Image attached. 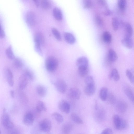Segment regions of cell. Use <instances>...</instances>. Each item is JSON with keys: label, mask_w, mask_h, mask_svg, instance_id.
<instances>
[{"label": "cell", "mask_w": 134, "mask_h": 134, "mask_svg": "<svg viewBox=\"0 0 134 134\" xmlns=\"http://www.w3.org/2000/svg\"><path fill=\"white\" fill-rule=\"evenodd\" d=\"M59 64L57 59L53 56L48 57L45 62L46 68L47 70L50 72L54 71L57 68Z\"/></svg>", "instance_id": "6da1fadb"}, {"label": "cell", "mask_w": 134, "mask_h": 134, "mask_svg": "<svg viewBox=\"0 0 134 134\" xmlns=\"http://www.w3.org/2000/svg\"><path fill=\"white\" fill-rule=\"evenodd\" d=\"M1 121L3 126L7 130H10L14 128V124L11 120L9 115L6 112L5 108H4L3 110Z\"/></svg>", "instance_id": "7a4b0ae2"}, {"label": "cell", "mask_w": 134, "mask_h": 134, "mask_svg": "<svg viewBox=\"0 0 134 134\" xmlns=\"http://www.w3.org/2000/svg\"><path fill=\"white\" fill-rule=\"evenodd\" d=\"M34 41L37 50L41 53V45L44 44V37L42 34L40 32L36 33L34 36Z\"/></svg>", "instance_id": "3957f363"}, {"label": "cell", "mask_w": 134, "mask_h": 134, "mask_svg": "<svg viewBox=\"0 0 134 134\" xmlns=\"http://www.w3.org/2000/svg\"><path fill=\"white\" fill-rule=\"evenodd\" d=\"M39 127L40 129L45 132H48L52 128V124L50 120L45 119L41 120L39 122Z\"/></svg>", "instance_id": "277c9868"}, {"label": "cell", "mask_w": 134, "mask_h": 134, "mask_svg": "<svg viewBox=\"0 0 134 134\" xmlns=\"http://www.w3.org/2000/svg\"><path fill=\"white\" fill-rule=\"evenodd\" d=\"M58 106L59 109L62 112L68 114L70 112V105L66 100L65 99L60 100L58 102Z\"/></svg>", "instance_id": "5b68a950"}, {"label": "cell", "mask_w": 134, "mask_h": 134, "mask_svg": "<svg viewBox=\"0 0 134 134\" xmlns=\"http://www.w3.org/2000/svg\"><path fill=\"white\" fill-rule=\"evenodd\" d=\"M4 73L8 84L10 86H13L14 84L13 76L10 69L7 67L5 68L4 70Z\"/></svg>", "instance_id": "8992f818"}, {"label": "cell", "mask_w": 134, "mask_h": 134, "mask_svg": "<svg viewBox=\"0 0 134 134\" xmlns=\"http://www.w3.org/2000/svg\"><path fill=\"white\" fill-rule=\"evenodd\" d=\"M55 85L57 91L62 93H64L66 92L67 86L65 81L63 80H58L55 83Z\"/></svg>", "instance_id": "52a82bcc"}, {"label": "cell", "mask_w": 134, "mask_h": 134, "mask_svg": "<svg viewBox=\"0 0 134 134\" xmlns=\"http://www.w3.org/2000/svg\"><path fill=\"white\" fill-rule=\"evenodd\" d=\"M80 90L76 87H72L70 88L68 93L69 97L73 99L78 100L81 96Z\"/></svg>", "instance_id": "ba28073f"}, {"label": "cell", "mask_w": 134, "mask_h": 134, "mask_svg": "<svg viewBox=\"0 0 134 134\" xmlns=\"http://www.w3.org/2000/svg\"><path fill=\"white\" fill-rule=\"evenodd\" d=\"M26 23L30 26H33L35 23V16L34 12L32 11L27 12L25 16Z\"/></svg>", "instance_id": "9c48e42d"}, {"label": "cell", "mask_w": 134, "mask_h": 134, "mask_svg": "<svg viewBox=\"0 0 134 134\" xmlns=\"http://www.w3.org/2000/svg\"><path fill=\"white\" fill-rule=\"evenodd\" d=\"M34 118L33 114L31 112L26 113L24 116L23 121L24 124L27 126H30L33 123Z\"/></svg>", "instance_id": "30bf717a"}, {"label": "cell", "mask_w": 134, "mask_h": 134, "mask_svg": "<svg viewBox=\"0 0 134 134\" xmlns=\"http://www.w3.org/2000/svg\"><path fill=\"white\" fill-rule=\"evenodd\" d=\"M127 105L126 103L123 101H120L117 103L116 108V111L119 113L123 114L126 111Z\"/></svg>", "instance_id": "8fae6325"}, {"label": "cell", "mask_w": 134, "mask_h": 134, "mask_svg": "<svg viewBox=\"0 0 134 134\" xmlns=\"http://www.w3.org/2000/svg\"><path fill=\"white\" fill-rule=\"evenodd\" d=\"M29 80L24 74L20 76L19 81V87L20 90L24 89L26 86Z\"/></svg>", "instance_id": "7c38bea8"}, {"label": "cell", "mask_w": 134, "mask_h": 134, "mask_svg": "<svg viewBox=\"0 0 134 134\" xmlns=\"http://www.w3.org/2000/svg\"><path fill=\"white\" fill-rule=\"evenodd\" d=\"M76 64L78 67H88L89 61L86 57L83 56L78 58L76 62Z\"/></svg>", "instance_id": "4fadbf2b"}, {"label": "cell", "mask_w": 134, "mask_h": 134, "mask_svg": "<svg viewBox=\"0 0 134 134\" xmlns=\"http://www.w3.org/2000/svg\"><path fill=\"white\" fill-rule=\"evenodd\" d=\"M95 91V85H86L84 89L85 93L88 96H91L93 95Z\"/></svg>", "instance_id": "5bb4252c"}, {"label": "cell", "mask_w": 134, "mask_h": 134, "mask_svg": "<svg viewBox=\"0 0 134 134\" xmlns=\"http://www.w3.org/2000/svg\"><path fill=\"white\" fill-rule=\"evenodd\" d=\"M121 43L124 46L129 49L131 48L133 46V41L131 37L125 36L122 40Z\"/></svg>", "instance_id": "9a60e30c"}, {"label": "cell", "mask_w": 134, "mask_h": 134, "mask_svg": "<svg viewBox=\"0 0 134 134\" xmlns=\"http://www.w3.org/2000/svg\"><path fill=\"white\" fill-rule=\"evenodd\" d=\"M108 60L109 62L111 63L115 61L118 58L117 55L115 51L110 49L108 51Z\"/></svg>", "instance_id": "2e32d148"}, {"label": "cell", "mask_w": 134, "mask_h": 134, "mask_svg": "<svg viewBox=\"0 0 134 134\" xmlns=\"http://www.w3.org/2000/svg\"><path fill=\"white\" fill-rule=\"evenodd\" d=\"M64 37L66 41L68 43L72 44L76 41V39L74 36L71 33L66 32L64 34Z\"/></svg>", "instance_id": "e0dca14e"}, {"label": "cell", "mask_w": 134, "mask_h": 134, "mask_svg": "<svg viewBox=\"0 0 134 134\" xmlns=\"http://www.w3.org/2000/svg\"><path fill=\"white\" fill-rule=\"evenodd\" d=\"M36 109L37 111L39 113L45 112L47 110L45 104L41 100L38 101L37 102Z\"/></svg>", "instance_id": "ac0fdd59"}, {"label": "cell", "mask_w": 134, "mask_h": 134, "mask_svg": "<svg viewBox=\"0 0 134 134\" xmlns=\"http://www.w3.org/2000/svg\"><path fill=\"white\" fill-rule=\"evenodd\" d=\"M53 14L55 18L57 20L60 21L63 19V14L60 9L57 7L54 8L52 11Z\"/></svg>", "instance_id": "d6986e66"}, {"label": "cell", "mask_w": 134, "mask_h": 134, "mask_svg": "<svg viewBox=\"0 0 134 134\" xmlns=\"http://www.w3.org/2000/svg\"><path fill=\"white\" fill-rule=\"evenodd\" d=\"M124 92L130 100L134 103V93L130 87H126L124 89Z\"/></svg>", "instance_id": "ffe728a7"}, {"label": "cell", "mask_w": 134, "mask_h": 134, "mask_svg": "<svg viewBox=\"0 0 134 134\" xmlns=\"http://www.w3.org/2000/svg\"><path fill=\"white\" fill-rule=\"evenodd\" d=\"M36 91L38 96L40 97H44L46 95L47 90L46 88L41 85H37L36 87Z\"/></svg>", "instance_id": "44dd1931"}, {"label": "cell", "mask_w": 134, "mask_h": 134, "mask_svg": "<svg viewBox=\"0 0 134 134\" xmlns=\"http://www.w3.org/2000/svg\"><path fill=\"white\" fill-rule=\"evenodd\" d=\"M108 94V90L107 88L105 87L102 88L99 92V97L103 101H105L107 99Z\"/></svg>", "instance_id": "7402d4cb"}, {"label": "cell", "mask_w": 134, "mask_h": 134, "mask_svg": "<svg viewBox=\"0 0 134 134\" xmlns=\"http://www.w3.org/2000/svg\"><path fill=\"white\" fill-rule=\"evenodd\" d=\"M122 118L119 115H115L113 117V121L114 127L117 130H119Z\"/></svg>", "instance_id": "603a6c76"}, {"label": "cell", "mask_w": 134, "mask_h": 134, "mask_svg": "<svg viewBox=\"0 0 134 134\" xmlns=\"http://www.w3.org/2000/svg\"><path fill=\"white\" fill-rule=\"evenodd\" d=\"M125 28L126 32L125 36L131 37L133 33L131 25L129 23H126L125 25Z\"/></svg>", "instance_id": "cb8c5ba5"}, {"label": "cell", "mask_w": 134, "mask_h": 134, "mask_svg": "<svg viewBox=\"0 0 134 134\" xmlns=\"http://www.w3.org/2000/svg\"><path fill=\"white\" fill-rule=\"evenodd\" d=\"M109 78L110 79L113 78L115 81H118L119 80L120 78V76L118 70L116 69H113L109 75Z\"/></svg>", "instance_id": "d4e9b609"}, {"label": "cell", "mask_w": 134, "mask_h": 134, "mask_svg": "<svg viewBox=\"0 0 134 134\" xmlns=\"http://www.w3.org/2000/svg\"><path fill=\"white\" fill-rule=\"evenodd\" d=\"M73 126V125L70 122L65 124L62 127L63 132L65 134L68 133L72 130Z\"/></svg>", "instance_id": "484cf974"}, {"label": "cell", "mask_w": 134, "mask_h": 134, "mask_svg": "<svg viewBox=\"0 0 134 134\" xmlns=\"http://www.w3.org/2000/svg\"><path fill=\"white\" fill-rule=\"evenodd\" d=\"M88 67H78V72L82 77L86 76L88 73Z\"/></svg>", "instance_id": "4316f807"}, {"label": "cell", "mask_w": 134, "mask_h": 134, "mask_svg": "<svg viewBox=\"0 0 134 134\" xmlns=\"http://www.w3.org/2000/svg\"><path fill=\"white\" fill-rule=\"evenodd\" d=\"M103 38L104 41L107 43H110L112 41L111 35L108 31H105L103 32Z\"/></svg>", "instance_id": "83f0119b"}, {"label": "cell", "mask_w": 134, "mask_h": 134, "mask_svg": "<svg viewBox=\"0 0 134 134\" xmlns=\"http://www.w3.org/2000/svg\"><path fill=\"white\" fill-rule=\"evenodd\" d=\"M5 53L7 57L10 59L14 60L15 58L11 46H9L6 49Z\"/></svg>", "instance_id": "f1b7e54d"}, {"label": "cell", "mask_w": 134, "mask_h": 134, "mask_svg": "<svg viewBox=\"0 0 134 134\" xmlns=\"http://www.w3.org/2000/svg\"><path fill=\"white\" fill-rule=\"evenodd\" d=\"M70 118L72 120L76 123L82 124L83 123L82 119L76 114L72 113L70 115Z\"/></svg>", "instance_id": "f546056e"}, {"label": "cell", "mask_w": 134, "mask_h": 134, "mask_svg": "<svg viewBox=\"0 0 134 134\" xmlns=\"http://www.w3.org/2000/svg\"><path fill=\"white\" fill-rule=\"evenodd\" d=\"M40 4L42 8L44 9H48L51 7L52 3L51 1L48 0H42Z\"/></svg>", "instance_id": "4dcf8cb0"}, {"label": "cell", "mask_w": 134, "mask_h": 134, "mask_svg": "<svg viewBox=\"0 0 134 134\" xmlns=\"http://www.w3.org/2000/svg\"><path fill=\"white\" fill-rule=\"evenodd\" d=\"M112 25L114 30L116 31L118 29L120 22L118 18L116 17H113L112 19Z\"/></svg>", "instance_id": "1f68e13d"}, {"label": "cell", "mask_w": 134, "mask_h": 134, "mask_svg": "<svg viewBox=\"0 0 134 134\" xmlns=\"http://www.w3.org/2000/svg\"><path fill=\"white\" fill-rule=\"evenodd\" d=\"M119 8L121 11L124 10L126 7L127 2L125 0H119L117 2Z\"/></svg>", "instance_id": "d6a6232c"}, {"label": "cell", "mask_w": 134, "mask_h": 134, "mask_svg": "<svg viewBox=\"0 0 134 134\" xmlns=\"http://www.w3.org/2000/svg\"><path fill=\"white\" fill-rule=\"evenodd\" d=\"M13 64L15 67L18 69L21 68L23 66L22 61L19 58H15L14 59Z\"/></svg>", "instance_id": "836d02e7"}, {"label": "cell", "mask_w": 134, "mask_h": 134, "mask_svg": "<svg viewBox=\"0 0 134 134\" xmlns=\"http://www.w3.org/2000/svg\"><path fill=\"white\" fill-rule=\"evenodd\" d=\"M56 121L59 123H61L63 121V118L62 115L59 113L55 112L52 115Z\"/></svg>", "instance_id": "e575fe53"}, {"label": "cell", "mask_w": 134, "mask_h": 134, "mask_svg": "<svg viewBox=\"0 0 134 134\" xmlns=\"http://www.w3.org/2000/svg\"><path fill=\"white\" fill-rule=\"evenodd\" d=\"M52 32L55 37L58 40L60 41L62 40V37L59 31L56 28L53 27L51 29Z\"/></svg>", "instance_id": "d590c367"}, {"label": "cell", "mask_w": 134, "mask_h": 134, "mask_svg": "<svg viewBox=\"0 0 134 134\" xmlns=\"http://www.w3.org/2000/svg\"><path fill=\"white\" fill-rule=\"evenodd\" d=\"M86 85H95V82L92 76H87L85 80Z\"/></svg>", "instance_id": "8d00e7d4"}, {"label": "cell", "mask_w": 134, "mask_h": 134, "mask_svg": "<svg viewBox=\"0 0 134 134\" xmlns=\"http://www.w3.org/2000/svg\"><path fill=\"white\" fill-rule=\"evenodd\" d=\"M23 74L29 80L32 81L33 80L34 76L33 74L31 71L27 69H26L25 70Z\"/></svg>", "instance_id": "74e56055"}, {"label": "cell", "mask_w": 134, "mask_h": 134, "mask_svg": "<svg viewBox=\"0 0 134 134\" xmlns=\"http://www.w3.org/2000/svg\"><path fill=\"white\" fill-rule=\"evenodd\" d=\"M107 99L109 102L111 104H114L115 103L116 98L114 95L111 93H108Z\"/></svg>", "instance_id": "f35d334b"}, {"label": "cell", "mask_w": 134, "mask_h": 134, "mask_svg": "<svg viewBox=\"0 0 134 134\" xmlns=\"http://www.w3.org/2000/svg\"><path fill=\"white\" fill-rule=\"evenodd\" d=\"M126 75L128 78L130 82L132 83H134V75L129 70L127 69L126 71Z\"/></svg>", "instance_id": "ab89813d"}, {"label": "cell", "mask_w": 134, "mask_h": 134, "mask_svg": "<svg viewBox=\"0 0 134 134\" xmlns=\"http://www.w3.org/2000/svg\"><path fill=\"white\" fill-rule=\"evenodd\" d=\"M83 4L84 8H89L92 6L93 3L90 0H84L83 1Z\"/></svg>", "instance_id": "60d3db41"}, {"label": "cell", "mask_w": 134, "mask_h": 134, "mask_svg": "<svg viewBox=\"0 0 134 134\" xmlns=\"http://www.w3.org/2000/svg\"><path fill=\"white\" fill-rule=\"evenodd\" d=\"M95 20L96 24L98 26L101 27L103 25V20L100 16L96 15L95 17Z\"/></svg>", "instance_id": "b9f144b4"}, {"label": "cell", "mask_w": 134, "mask_h": 134, "mask_svg": "<svg viewBox=\"0 0 134 134\" xmlns=\"http://www.w3.org/2000/svg\"><path fill=\"white\" fill-rule=\"evenodd\" d=\"M101 134H113V132L111 129L107 128L102 131Z\"/></svg>", "instance_id": "7bdbcfd3"}, {"label": "cell", "mask_w": 134, "mask_h": 134, "mask_svg": "<svg viewBox=\"0 0 134 134\" xmlns=\"http://www.w3.org/2000/svg\"><path fill=\"white\" fill-rule=\"evenodd\" d=\"M98 2L100 4L105 7L106 9L108 8L107 2L106 1L99 0L98 1Z\"/></svg>", "instance_id": "ee69618b"}, {"label": "cell", "mask_w": 134, "mask_h": 134, "mask_svg": "<svg viewBox=\"0 0 134 134\" xmlns=\"http://www.w3.org/2000/svg\"><path fill=\"white\" fill-rule=\"evenodd\" d=\"M9 130V132L8 134H19L18 131L16 129H14V128Z\"/></svg>", "instance_id": "f6af8a7d"}, {"label": "cell", "mask_w": 134, "mask_h": 134, "mask_svg": "<svg viewBox=\"0 0 134 134\" xmlns=\"http://www.w3.org/2000/svg\"><path fill=\"white\" fill-rule=\"evenodd\" d=\"M112 13V11L108 8L106 9L104 12V14L106 16L110 15Z\"/></svg>", "instance_id": "bcb514c9"}, {"label": "cell", "mask_w": 134, "mask_h": 134, "mask_svg": "<svg viewBox=\"0 0 134 134\" xmlns=\"http://www.w3.org/2000/svg\"><path fill=\"white\" fill-rule=\"evenodd\" d=\"M5 36V34L4 30L2 27L1 25H0V37L1 38H3Z\"/></svg>", "instance_id": "7dc6e473"}, {"label": "cell", "mask_w": 134, "mask_h": 134, "mask_svg": "<svg viewBox=\"0 0 134 134\" xmlns=\"http://www.w3.org/2000/svg\"><path fill=\"white\" fill-rule=\"evenodd\" d=\"M10 94L12 97L13 98L14 96V91L13 90H11L10 91Z\"/></svg>", "instance_id": "c3c4849f"}, {"label": "cell", "mask_w": 134, "mask_h": 134, "mask_svg": "<svg viewBox=\"0 0 134 134\" xmlns=\"http://www.w3.org/2000/svg\"><path fill=\"white\" fill-rule=\"evenodd\" d=\"M35 4L37 6H38L39 4V1L38 0H33Z\"/></svg>", "instance_id": "681fc988"}]
</instances>
